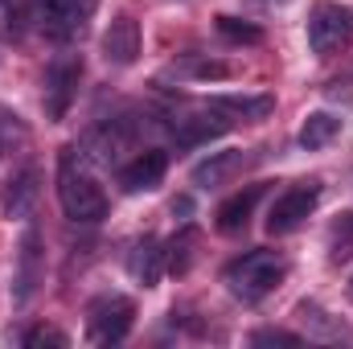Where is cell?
Listing matches in <instances>:
<instances>
[{"label":"cell","instance_id":"30bf717a","mask_svg":"<svg viewBox=\"0 0 353 349\" xmlns=\"http://www.w3.org/2000/svg\"><path fill=\"white\" fill-rule=\"evenodd\" d=\"M259 197H263V185H247V189L230 193V197L218 206V214H214V226H218L222 235H243V230L251 226V214H255Z\"/></svg>","mask_w":353,"mask_h":349},{"label":"cell","instance_id":"277c9868","mask_svg":"<svg viewBox=\"0 0 353 349\" xmlns=\"http://www.w3.org/2000/svg\"><path fill=\"white\" fill-rule=\"evenodd\" d=\"M99 0H33V17L46 37L54 41H79L87 33Z\"/></svg>","mask_w":353,"mask_h":349},{"label":"cell","instance_id":"8992f818","mask_svg":"<svg viewBox=\"0 0 353 349\" xmlns=\"http://www.w3.org/2000/svg\"><path fill=\"white\" fill-rule=\"evenodd\" d=\"M136 304L128 296H99L87 312V341L90 346H119L132 333Z\"/></svg>","mask_w":353,"mask_h":349},{"label":"cell","instance_id":"3957f363","mask_svg":"<svg viewBox=\"0 0 353 349\" xmlns=\"http://www.w3.org/2000/svg\"><path fill=\"white\" fill-rule=\"evenodd\" d=\"M308 46L316 58H333L341 50L353 46V8L337 4V0H325L312 8L308 17Z\"/></svg>","mask_w":353,"mask_h":349},{"label":"cell","instance_id":"6da1fadb","mask_svg":"<svg viewBox=\"0 0 353 349\" xmlns=\"http://www.w3.org/2000/svg\"><path fill=\"white\" fill-rule=\"evenodd\" d=\"M58 201L70 222H99L107 214V193L99 189L79 148H62L58 157Z\"/></svg>","mask_w":353,"mask_h":349},{"label":"cell","instance_id":"ffe728a7","mask_svg":"<svg viewBox=\"0 0 353 349\" xmlns=\"http://www.w3.org/2000/svg\"><path fill=\"white\" fill-rule=\"evenodd\" d=\"M189 247H193V235H189V230L169 243V255H165V259H169V271H173V275H185V271H189V259H193Z\"/></svg>","mask_w":353,"mask_h":349},{"label":"cell","instance_id":"8fae6325","mask_svg":"<svg viewBox=\"0 0 353 349\" xmlns=\"http://www.w3.org/2000/svg\"><path fill=\"white\" fill-rule=\"evenodd\" d=\"M140 54V25L132 17H119L111 21V29L103 33V58L111 66H132Z\"/></svg>","mask_w":353,"mask_h":349},{"label":"cell","instance_id":"5b68a950","mask_svg":"<svg viewBox=\"0 0 353 349\" xmlns=\"http://www.w3.org/2000/svg\"><path fill=\"white\" fill-rule=\"evenodd\" d=\"M79 83H83V58L79 54H58L50 66H46V90H41V107H46V119H66V111L74 107L79 99Z\"/></svg>","mask_w":353,"mask_h":349},{"label":"cell","instance_id":"ba28073f","mask_svg":"<svg viewBox=\"0 0 353 349\" xmlns=\"http://www.w3.org/2000/svg\"><path fill=\"white\" fill-rule=\"evenodd\" d=\"M230 128V119L214 107V103H205L201 111H193V115H181L173 123V140L181 148H197V144H210L214 136H222Z\"/></svg>","mask_w":353,"mask_h":349},{"label":"cell","instance_id":"4fadbf2b","mask_svg":"<svg viewBox=\"0 0 353 349\" xmlns=\"http://www.w3.org/2000/svg\"><path fill=\"white\" fill-rule=\"evenodd\" d=\"M37 181H41V177H37L33 165H25V169H17V173L8 177V185H4V214H8V218H29V214H33L37 193H41Z\"/></svg>","mask_w":353,"mask_h":349},{"label":"cell","instance_id":"e0dca14e","mask_svg":"<svg viewBox=\"0 0 353 349\" xmlns=\"http://www.w3.org/2000/svg\"><path fill=\"white\" fill-rule=\"evenodd\" d=\"M296 312H300V321L308 325V337H325V341H350V329H345L341 321H333V317H329L321 304H308V300H304Z\"/></svg>","mask_w":353,"mask_h":349},{"label":"cell","instance_id":"9a60e30c","mask_svg":"<svg viewBox=\"0 0 353 349\" xmlns=\"http://www.w3.org/2000/svg\"><path fill=\"white\" fill-rule=\"evenodd\" d=\"M247 169V157L243 152H214L210 161H201L197 169H193V185L197 189H218V185H226L234 173H243Z\"/></svg>","mask_w":353,"mask_h":349},{"label":"cell","instance_id":"7a4b0ae2","mask_svg":"<svg viewBox=\"0 0 353 349\" xmlns=\"http://www.w3.org/2000/svg\"><path fill=\"white\" fill-rule=\"evenodd\" d=\"M283 275H288L283 255H275V251H247V255H239L226 267V288H230L234 300L259 304L263 296H271L283 283Z\"/></svg>","mask_w":353,"mask_h":349},{"label":"cell","instance_id":"cb8c5ba5","mask_svg":"<svg viewBox=\"0 0 353 349\" xmlns=\"http://www.w3.org/2000/svg\"><path fill=\"white\" fill-rule=\"evenodd\" d=\"M251 341H255V346H304V337H296V333H283V329H259Z\"/></svg>","mask_w":353,"mask_h":349},{"label":"cell","instance_id":"44dd1931","mask_svg":"<svg viewBox=\"0 0 353 349\" xmlns=\"http://www.w3.org/2000/svg\"><path fill=\"white\" fill-rule=\"evenodd\" d=\"M21 21H25V0H0V33L4 37H17L21 33Z\"/></svg>","mask_w":353,"mask_h":349},{"label":"cell","instance_id":"ac0fdd59","mask_svg":"<svg viewBox=\"0 0 353 349\" xmlns=\"http://www.w3.org/2000/svg\"><path fill=\"white\" fill-rule=\"evenodd\" d=\"M337 132H341V119L329 115V111H316V115L304 119V128H300V144H304V148H325Z\"/></svg>","mask_w":353,"mask_h":349},{"label":"cell","instance_id":"603a6c76","mask_svg":"<svg viewBox=\"0 0 353 349\" xmlns=\"http://www.w3.org/2000/svg\"><path fill=\"white\" fill-rule=\"evenodd\" d=\"M218 33L230 37V41H259V37H263L255 25H239L234 17H218Z\"/></svg>","mask_w":353,"mask_h":349},{"label":"cell","instance_id":"9c48e42d","mask_svg":"<svg viewBox=\"0 0 353 349\" xmlns=\"http://www.w3.org/2000/svg\"><path fill=\"white\" fill-rule=\"evenodd\" d=\"M165 173H169V157L161 148H148L119 169V185H123V193H148L165 181Z\"/></svg>","mask_w":353,"mask_h":349},{"label":"cell","instance_id":"d6986e66","mask_svg":"<svg viewBox=\"0 0 353 349\" xmlns=\"http://www.w3.org/2000/svg\"><path fill=\"white\" fill-rule=\"evenodd\" d=\"M329 255H333V263H345L353 259V214H341V222L333 226V235H329Z\"/></svg>","mask_w":353,"mask_h":349},{"label":"cell","instance_id":"7c38bea8","mask_svg":"<svg viewBox=\"0 0 353 349\" xmlns=\"http://www.w3.org/2000/svg\"><path fill=\"white\" fill-rule=\"evenodd\" d=\"M37 279H41V235H37V226H29L21 235V251H17V304H25L33 296Z\"/></svg>","mask_w":353,"mask_h":349},{"label":"cell","instance_id":"52a82bcc","mask_svg":"<svg viewBox=\"0 0 353 349\" xmlns=\"http://www.w3.org/2000/svg\"><path fill=\"white\" fill-rule=\"evenodd\" d=\"M316 201H321V185H316V181L283 189V193L271 201V210H267V230H271V235H292L296 226H304V218L316 210Z\"/></svg>","mask_w":353,"mask_h":349},{"label":"cell","instance_id":"2e32d148","mask_svg":"<svg viewBox=\"0 0 353 349\" xmlns=\"http://www.w3.org/2000/svg\"><path fill=\"white\" fill-rule=\"evenodd\" d=\"M230 123L234 119H263L271 115V107H275V99L271 94H218V99H210Z\"/></svg>","mask_w":353,"mask_h":349},{"label":"cell","instance_id":"5bb4252c","mask_svg":"<svg viewBox=\"0 0 353 349\" xmlns=\"http://www.w3.org/2000/svg\"><path fill=\"white\" fill-rule=\"evenodd\" d=\"M128 271H132V279H136V283L157 288V283H161V275H165V251H161V243H157V239L136 243V247H132V255H128Z\"/></svg>","mask_w":353,"mask_h":349},{"label":"cell","instance_id":"7402d4cb","mask_svg":"<svg viewBox=\"0 0 353 349\" xmlns=\"http://www.w3.org/2000/svg\"><path fill=\"white\" fill-rule=\"evenodd\" d=\"M21 346H29V349H37V346H70V337L58 333V329H50V325H37V329H29V333L21 337Z\"/></svg>","mask_w":353,"mask_h":349},{"label":"cell","instance_id":"d4e9b609","mask_svg":"<svg viewBox=\"0 0 353 349\" xmlns=\"http://www.w3.org/2000/svg\"><path fill=\"white\" fill-rule=\"evenodd\" d=\"M279 4H283V0H279Z\"/></svg>","mask_w":353,"mask_h":349}]
</instances>
